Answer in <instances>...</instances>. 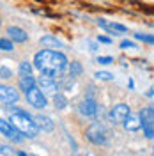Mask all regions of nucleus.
I'll return each mask as SVG.
<instances>
[{
	"label": "nucleus",
	"mask_w": 154,
	"mask_h": 156,
	"mask_svg": "<svg viewBox=\"0 0 154 156\" xmlns=\"http://www.w3.org/2000/svg\"><path fill=\"white\" fill-rule=\"evenodd\" d=\"M34 68L39 69L41 73H48L51 76H55L57 80L62 78L64 71L68 69L69 60L62 51H55V50H41L34 55Z\"/></svg>",
	"instance_id": "1"
},
{
	"label": "nucleus",
	"mask_w": 154,
	"mask_h": 156,
	"mask_svg": "<svg viewBox=\"0 0 154 156\" xmlns=\"http://www.w3.org/2000/svg\"><path fill=\"white\" fill-rule=\"evenodd\" d=\"M9 121L12 122V126L16 128L25 138H34V136H37L39 128L36 126V122H34V117L30 115L29 112H25L23 108H19V107L9 108Z\"/></svg>",
	"instance_id": "2"
},
{
	"label": "nucleus",
	"mask_w": 154,
	"mask_h": 156,
	"mask_svg": "<svg viewBox=\"0 0 154 156\" xmlns=\"http://www.w3.org/2000/svg\"><path fill=\"white\" fill-rule=\"evenodd\" d=\"M85 136L94 146H106L108 144V129L101 122H92L85 129Z\"/></svg>",
	"instance_id": "3"
},
{
	"label": "nucleus",
	"mask_w": 154,
	"mask_h": 156,
	"mask_svg": "<svg viewBox=\"0 0 154 156\" xmlns=\"http://www.w3.org/2000/svg\"><path fill=\"white\" fill-rule=\"evenodd\" d=\"M37 85L44 94H51V96L60 90V82L48 73H41V76L37 78Z\"/></svg>",
	"instance_id": "4"
},
{
	"label": "nucleus",
	"mask_w": 154,
	"mask_h": 156,
	"mask_svg": "<svg viewBox=\"0 0 154 156\" xmlns=\"http://www.w3.org/2000/svg\"><path fill=\"white\" fill-rule=\"evenodd\" d=\"M27 101H29L30 107L37 108V110H41V108L48 107V99H46V94L41 90V89L36 85V87H32L27 92Z\"/></svg>",
	"instance_id": "5"
},
{
	"label": "nucleus",
	"mask_w": 154,
	"mask_h": 156,
	"mask_svg": "<svg viewBox=\"0 0 154 156\" xmlns=\"http://www.w3.org/2000/svg\"><path fill=\"white\" fill-rule=\"evenodd\" d=\"M0 135H4L5 138H9V140H14V142H18V144L25 140V136L12 126V122L5 121V119H0Z\"/></svg>",
	"instance_id": "6"
},
{
	"label": "nucleus",
	"mask_w": 154,
	"mask_h": 156,
	"mask_svg": "<svg viewBox=\"0 0 154 156\" xmlns=\"http://www.w3.org/2000/svg\"><path fill=\"white\" fill-rule=\"evenodd\" d=\"M129 114H131V107L126 105V103H119V105H115V107L110 110V121L114 124H122V121Z\"/></svg>",
	"instance_id": "7"
},
{
	"label": "nucleus",
	"mask_w": 154,
	"mask_h": 156,
	"mask_svg": "<svg viewBox=\"0 0 154 156\" xmlns=\"http://www.w3.org/2000/svg\"><path fill=\"white\" fill-rule=\"evenodd\" d=\"M19 99V92L11 85H0V103L2 105H14Z\"/></svg>",
	"instance_id": "8"
},
{
	"label": "nucleus",
	"mask_w": 154,
	"mask_h": 156,
	"mask_svg": "<svg viewBox=\"0 0 154 156\" xmlns=\"http://www.w3.org/2000/svg\"><path fill=\"white\" fill-rule=\"evenodd\" d=\"M78 112L82 114L83 117H96L97 114V103L94 98H85L80 107H78Z\"/></svg>",
	"instance_id": "9"
},
{
	"label": "nucleus",
	"mask_w": 154,
	"mask_h": 156,
	"mask_svg": "<svg viewBox=\"0 0 154 156\" xmlns=\"http://www.w3.org/2000/svg\"><path fill=\"white\" fill-rule=\"evenodd\" d=\"M122 126H124L126 131L135 133V131H138V129L142 128V119H140V115H133V114H129V115L122 121Z\"/></svg>",
	"instance_id": "10"
},
{
	"label": "nucleus",
	"mask_w": 154,
	"mask_h": 156,
	"mask_svg": "<svg viewBox=\"0 0 154 156\" xmlns=\"http://www.w3.org/2000/svg\"><path fill=\"white\" fill-rule=\"evenodd\" d=\"M7 36H9L11 41H14V43H25L27 39H29V34L25 32L23 29H19V27H7Z\"/></svg>",
	"instance_id": "11"
},
{
	"label": "nucleus",
	"mask_w": 154,
	"mask_h": 156,
	"mask_svg": "<svg viewBox=\"0 0 154 156\" xmlns=\"http://www.w3.org/2000/svg\"><path fill=\"white\" fill-rule=\"evenodd\" d=\"M39 43L44 46V48H58V50H66V43H62L60 39H57L55 36H43L39 39Z\"/></svg>",
	"instance_id": "12"
},
{
	"label": "nucleus",
	"mask_w": 154,
	"mask_h": 156,
	"mask_svg": "<svg viewBox=\"0 0 154 156\" xmlns=\"http://www.w3.org/2000/svg\"><path fill=\"white\" fill-rule=\"evenodd\" d=\"M34 122H36V126L39 128V131H41V129H43V131H53V128H55V122H53L48 115H43V114H39V115L34 117Z\"/></svg>",
	"instance_id": "13"
},
{
	"label": "nucleus",
	"mask_w": 154,
	"mask_h": 156,
	"mask_svg": "<svg viewBox=\"0 0 154 156\" xmlns=\"http://www.w3.org/2000/svg\"><path fill=\"white\" fill-rule=\"evenodd\" d=\"M37 85V78H34L32 75H25V76H21L19 78V83H18V87L23 90V92H29L32 87H36Z\"/></svg>",
	"instance_id": "14"
},
{
	"label": "nucleus",
	"mask_w": 154,
	"mask_h": 156,
	"mask_svg": "<svg viewBox=\"0 0 154 156\" xmlns=\"http://www.w3.org/2000/svg\"><path fill=\"white\" fill-rule=\"evenodd\" d=\"M53 105H55V108H58V110H64V108L68 107V98L58 90L57 94H53Z\"/></svg>",
	"instance_id": "15"
},
{
	"label": "nucleus",
	"mask_w": 154,
	"mask_h": 156,
	"mask_svg": "<svg viewBox=\"0 0 154 156\" xmlns=\"http://www.w3.org/2000/svg\"><path fill=\"white\" fill-rule=\"evenodd\" d=\"M142 129L145 138H154V121H144L142 119Z\"/></svg>",
	"instance_id": "16"
},
{
	"label": "nucleus",
	"mask_w": 154,
	"mask_h": 156,
	"mask_svg": "<svg viewBox=\"0 0 154 156\" xmlns=\"http://www.w3.org/2000/svg\"><path fill=\"white\" fill-rule=\"evenodd\" d=\"M32 71H34V64H32V62H29V60H23V62L19 64V76L32 75Z\"/></svg>",
	"instance_id": "17"
},
{
	"label": "nucleus",
	"mask_w": 154,
	"mask_h": 156,
	"mask_svg": "<svg viewBox=\"0 0 154 156\" xmlns=\"http://www.w3.org/2000/svg\"><path fill=\"white\" fill-rule=\"evenodd\" d=\"M68 69H69V75H73V76H80V75L83 73L82 64H80V62H76V60H73V62L68 66Z\"/></svg>",
	"instance_id": "18"
},
{
	"label": "nucleus",
	"mask_w": 154,
	"mask_h": 156,
	"mask_svg": "<svg viewBox=\"0 0 154 156\" xmlns=\"http://www.w3.org/2000/svg\"><path fill=\"white\" fill-rule=\"evenodd\" d=\"M138 115H140V119H144V121H154V105L152 107H147V108H142Z\"/></svg>",
	"instance_id": "19"
},
{
	"label": "nucleus",
	"mask_w": 154,
	"mask_h": 156,
	"mask_svg": "<svg viewBox=\"0 0 154 156\" xmlns=\"http://www.w3.org/2000/svg\"><path fill=\"white\" fill-rule=\"evenodd\" d=\"M94 78L101 80V82H110V80H114V75L110 71H96L94 73Z\"/></svg>",
	"instance_id": "20"
},
{
	"label": "nucleus",
	"mask_w": 154,
	"mask_h": 156,
	"mask_svg": "<svg viewBox=\"0 0 154 156\" xmlns=\"http://www.w3.org/2000/svg\"><path fill=\"white\" fill-rule=\"evenodd\" d=\"M135 39L142 41V43H147V44H154V36H151V34H140V32H136Z\"/></svg>",
	"instance_id": "21"
},
{
	"label": "nucleus",
	"mask_w": 154,
	"mask_h": 156,
	"mask_svg": "<svg viewBox=\"0 0 154 156\" xmlns=\"http://www.w3.org/2000/svg\"><path fill=\"white\" fill-rule=\"evenodd\" d=\"M12 48H14V44H12L11 39L0 37V50H4V51H12Z\"/></svg>",
	"instance_id": "22"
},
{
	"label": "nucleus",
	"mask_w": 154,
	"mask_h": 156,
	"mask_svg": "<svg viewBox=\"0 0 154 156\" xmlns=\"http://www.w3.org/2000/svg\"><path fill=\"white\" fill-rule=\"evenodd\" d=\"M0 78H4V80L12 78V71L9 68H5V66H0Z\"/></svg>",
	"instance_id": "23"
},
{
	"label": "nucleus",
	"mask_w": 154,
	"mask_h": 156,
	"mask_svg": "<svg viewBox=\"0 0 154 156\" xmlns=\"http://www.w3.org/2000/svg\"><path fill=\"white\" fill-rule=\"evenodd\" d=\"M121 48H122V50H126V48H133V50H135L136 48V43H133V41H126V39H124V41H121Z\"/></svg>",
	"instance_id": "24"
},
{
	"label": "nucleus",
	"mask_w": 154,
	"mask_h": 156,
	"mask_svg": "<svg viewBox=\"0 0 154 156\" xmlns=\"http://www.w3.org/2000/svg\"><path fill=\"white\" fill-rule=\"evenodd\" d=\"M112 62H114V57H97V64L108 66V64H112Z\"/></svg>",
	"instance_id": "25"
},
{
	"label": "nucleus",
	"mask_w": 154,
	"mask_h": 156,
	"mask_svg": "<svg viewBox=\"0 0 154 156\" xmlns=\"http://www.w3.org/2000/svg\"><path fill=\"white\" fill-rule=\"evenodd\" d=\"M66 138H68V142L71 144V149H73V151L76 153V151H78V146H76V142H75V138H73V136L69 135L68 131H66Z\"/></svg>",
	"instance_id": "26"
},
{
	"label": "nucleus",
	"mask_w": 154,
	"mask_h": 156,
	"mask_svg": "<svg viewBox=\"0 0 154 156\" xmlns=\"http://www.w3.org/2000/svg\"><path fill=\"white\" fill-rule=\"evenodd\" d=\"M97 43H103V44H112V37H106V36H97Z\"/></svg>",
	"instance_id": "27"
},
{
	"label": "nucleus",
	"mask_w": 154,
	"mask_h": 156,
	"mask_svg": "<svg viewBox=\"0 0 154 156\" xmlns=\"http://www.w3.org/2000/svg\"><path fill=\"white\" fill-rule=\"evenodd\" d=\"M89 48H90V51L96 53L97 50H99V46H97V43H94V41H89Z\"/></svg>",
	"instance_id": "28"
},
{
	"label": "nucleus",
	"mask_w": 154,
	"mask_h": 156,
	"mask_svg": "<svg viewBox=\"0 0 154 156\" xmlns=\"http://www.w3.org/2000/svg\"><path fill=\"white\" fill-rule=\"evenodd\" d=\"M0 153H14V151H11L9 146H0Z\"/></svg>",
	"instance_id": "29"
},
{
	"label": "nucleus",
	"mask_w": 154,
	"mask_h": 156,
	"mask_svg": "<svg viewBox=\"0 0 154 156\" xmlns=\"http://www.w3.org/2000/svg\"><path fill=\"white\" fill-rule=\"evenodd\" d=\"M145 96L147 98H154V89H149V90L145 92Z\"/></svg>",
	"instance_id": "30"
},
{
	"label": "nucleus",
	"mask_w": 154,
	"mask_h": 156,
	"mask_svg": "<svg viewBox=\"0 0 154 156\" xmlns=\"http://www.w3.org/2000/svg\"><path fill=\"white\" fill-rule=\"evenodd\" d=\"M149 25H151V27H152V29H154V23H149Z\"/></svg>",
	"instance_id": "31"
},
{
	"label": "nucleus",
	"mask_w": 154,
	"mask_h": 156,
	"mask_svg": "<svg viewBox=\"0 0 154 156\" xmlns=\"http://www.w3.org/2000/svg\"><path fill=\"white\" fill-rule=\"evenodd\" d=\"M0 27H2V20H0Z\"/></svg>",
	"instance_id": "32"
},
{
	"label": "nucleus",
	"mask_w": 154,
	"mask_h": 156,
	"mask_svg": "<svg viewBox=\"0 0 154 156\" xmlns=\"http://www.w3.org/2000/svg\"><path fill=\"white\" fill-rule=\"evenodd\" d=\"M152 154H154V147H152Z\"/></svg>",
	"instance_id": "33"
}]
</instances>
